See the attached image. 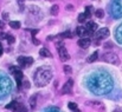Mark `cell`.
Listing matches in <instances>:
<instances>
[{
  "label": "cell",
  "mask_w": 122,
  "mask_h": 112,
  "mask_svg": "<svg viewBox=\"0 0 122 112\" xmlns=\"http://www.w3.org/2000/svg\"><path fill=\"white\" fill-rule=\"evenodd\" d=\"M86 86L96 94H107L113 90V79L104 72L94 73L88 78Z\"/></svg>",
  "instance_id": "6da1fadb"
},
{
  "label": "cell",
  "mask_w": 122,
  "mask_h": 112,
  "mask_svg": "<svg viewBox=\"0 0 122 112\" xmlns=\"http://www.w3.org/2000/svg\"><path fill=\"white\" fill-rule=\"evenodd\" d=\"M51 77H52V72L49 69H38L33 75V79H35L36 85L41 87V86H45L51 80Z\"/></svg>",
  "instance_id": "7a4b0ae2"
},
{
  "label": "cell",
  "mask_w": 122,
  "mask_h": 112,
  "mask_svg": "<svg viewBox=\"0 0 122 112\" xmlns=\"http://www.w3.org/2000/svg\"><path fill=\"white\" fill-rule=\"evenodd\" d=\"M103 60L107 61V63H109V64H114V65H117L120 63V59H119L117 54L114 53V52H107V53H104L103 54Z\"/></svg>",
  "instance_id": "3957f363"
},
{
  "label": "cell",
  "mask_w": 122,
  "mask_h": 112,
  "mask_svg": "<svg viewBox=\"0 0 122 112\" xmlns=\"http://www.w3.org/2000/svg\"><path fill=\"white\" fill-rule=\"evenodd\" d=\"M112 13L115 18H119L122 14V0H114L112 5Z\"/></svg>",
  "instance_id": "277c9868"
},
{
  "label": "cell",
  "mask_w": 122,
  "mask_h": 112,
  "mask_svg": "<svg viewBox=\"0 0 122 112\" xmlns=\"http://www.w3.org/2000/svg\"><path fill=\"white\" fill-rule=\"evenodd\" d=\"M58 53H59V58H61L62 61H66V60L70 59V54H69V52H68V50L65 48L64 45L58 47Z\"/></svg>",
  "instance_id": "5b68a950"
},
{
  "label": "cell",
  "mask_w": 122,
  "mask_h": 112,
  "mask_svg": "<svg viewBox=\"0 0 122 112\" xmlns=\"http://www.w3.org/2000/svg\"><path fill=\"white\" fill-rule=\"evenodd\" d=\"M109 37V30L107 27H102L96 32V38L97 39H106Z\"/></svg>",
  "instance_id": "8992f818"
},
{
  "label": "cell",
  "mask_w": 122,
  "mask_h": 112,
  "mask_svg": "<svg viewBox=\"0 0 122 112\" xmlns=\"http://www.w3.org/2000/svg\"><path fill=\"white\" fill-rule=\"evenodd\" d=\"M11 71H12V73H13V75H14V78H15L17 81H21V79H23V72H21V70H19L17 67H12Z\"/></svg>",
  "instance_id": "52a82bcc"
},
{
  "label": "cell",
  "mask_w": 122,
  "mask_h": 112,
  "mask_svg": "<svg viewBox=\"0 0 122 112\" xmlns=\"http://www.w3.org/2000/svg\"><path fill=\"white\" fill-rule=\"evenodd\" d=\"M90 42H91V41H90L89 38H82V39L78 40L77 44H78V46L82 47V48H88V47L90 46Z\"/></svg>",
  "instance_id": "ba28073f"
},
{
  "label": "cell",
  "mask_w": 122,
  "mask_h": 112,
  "mask_svg": "<svg viewBox=\"0 0 122 112\" xmlns=\"http://www.w3.org/2000/svg\"><path fill=\"white\" fill-rule=\"evenodd\" d=\"M85 30L91 34L92 32H95V31L97 30V25H96V23H94V21H89V23H86V25H85Z\"/></svg>",
  "instance_id": "9c48e42d"
},
{
  "label": "cell",
  "mask_w": 122,
  "mask_h": 112,
  "mask_svg": "<svg viewBox=\"0 0 122 112\" xmlns=\"http://www.w3.org/2000/svg\"><path fill=\"white\" fill-rule=\"evenodd\" d=\"M72 84H74L72 79H69V80L66 81V84L63 86L62 92H63V93H70V92H71V89H72Z\"/></svg>",
  "instance_id": "30bf717a"
},
{
  "label": "cell",
  "mask_w": 122,
  "mask_h": 112,
  "mask_svg": "<svg viewBox=\"0 0 122 112\" xmlns=\"http://www.w3.org/2000/svg\"><path fill=\"white\" fill-rule=\"evenodd\" d=\"M115 38H116L117 42L122 44V24L120 26H117V28L115 30Z\"/></svg>",
  "instance_id": "8fae6325"
},
{
  "label": "cell",
  "mask_w": 122,
  "mask_h": 112,
  "mask_svg": "<svg viewBox=\"0 0 122 112\" xmlns=\"http://www.w3.org/2000/svg\"><path fill=\"white\" fill-rule=\"evenodd\" d=\"M76 33H77V36H78V37H86V36H89V34H90V33L85 30V27H77Z\"/></svg>",
  "instance_id": "7c38bea8"
},
{
  "label": "cell",
  "mask_w": 122,
  "mask_h": 112,
  "mask_svg": "<svg viewBox=\"0 0 122 112\" xmlns=\"http://www.w3.org/2000/svg\"><path fill=\"white\" fill-rule=\"evenodd\" d=\"M97 58H98V52H97V51H95L90 57H88V63H92V61H95Z\"/></svg>",
  "instance_id": "4fadbf2b"
},
{
  "label": "cell",
  "mask_w": 122,
  "mask_h": 112,
  "mask_svg": "<svg viewBox=\"0 0 122 112\" xmlns=\"http://www.w3.org/2000/svg\"><path fill=\"white\" fill-rule=\"evenodd\" d=\"M39 54L41 57H51V52L47 50V48H41L39 51Z\"/></svg>",
  "instance_id": "5bb4252c"
},
{
  "label": "cell",
  "mask_w": 122,
  "mask_h": 112,
  "mask_svg": "<svg viewBox=\"0 0 122 112\" xmlns=\"http://www.w3.org/2000/svg\"><path fill=\"white\" fill-rule=\"evenodd\" d=\"M14 112H27V110H26V107H25L24 105H21V104L18 103V105H17L15 109H14Z\"/></svg>",
  "instance_id": "9a60e30c"
},
{
  "label": "cell",
  "mask_w": 122,
  "mask_h": 112,
  "mask_svg": "<svg viewBox=\"0 0 122 112\" xmlns=\"http://www.w3.org/2000/svg\"><path fill=\"white\" fill-rule=\"evenodd\" d=\"M58 12H59V7H58V5H53V6L51 7V14H52V15H57Z\"/></svg>",
  "instance_id": "2e32d148"
},
{
  "label": "cell",
  "mask_w": 122,
  "mask_h": 112,
  "mask_svg": "<svg viewBox=\"0 0 122 112\" xmlns=\"http://www.w3.org/2000/svg\"><path fill=\"white\" fill-rule=\"evenodd\" d=\"M91 13H92V7L91 6H88L86 8H85V17L86 18H89V17H91Z\"/></svg>",
  "instance_id": "e0dca14e"
},
{
  "label": "cell",
  "mask_w": 122,
  "mask_h": 112,
  "mask_svg": "<svg viewBox=\"0 0 122 112\" xmlns=\"http://www.w3.org/2000/svg\"><path fill=\"white\" fill-rule=\"evenodd\" d=\"M95 15H96V18H103L104 17V12H103V9H97L96 12H95Z\"/></svg>",
  "instance_id": "ac0fdd59"
},
{
  "label": "cell",
  "mask_w": 122,
  "mask_h": 112,
  "mask_svg": "<svg viewBox=\"0 0 122 112\" xmlns=\"http://www.w3.org/2000/svg\"><path fill=\"white\" fill-rule=\"evenodd\" d=\"M10 26H11L12 28H19V27H20V23H19V21H11V23H10Z\"/></svg>",
  "instance_id": "d6986e66"
},
{
  "label": "cell",
  "mask_w": 122,
  "mask_h": 112,
  "mask_svg": "<svg viewBox=\"0 0 122 112\" xmlns=\"http://www.w3.org/2000/svg\"><path fill=\"white\" fill-rule=\"evenodd\" d=\"M18 63H19V65L21 66V67H25L26 65H25V57H19L18 58Z\"/></svg>",
  "instance_id": "ffe728a7"
},
{
  "label": "cell",
  "mask_w": 122,
  "mask_h": 112,
  "mask_svg": "<svg viewBox=\"0 0 122 112\" xmlns=\"http://www.w3.org/2000/svg\"><path fill=\"white\" fill-rule=\"evenodd\" d=\"M32 63H33V59H32L31 57H25V65H26V66L32 65Z\"/></svg>",
  "instance_id": "44dd1931"
},
{
  "label": "cell",
  "mask_w": 122,
  "mask_h": 112,
  "mask_svg": "<svg viewBox=\"0 0 122 112\" xmlns=\"http://www.w3.org/2000/svg\"><path fill=\"white\" fill-rule=\"evenodd\" d=\"M64 71H65L66 75H71V73H72V69H71L69 65H64Z\"/></svg>",
  "instance_id": "7402d4cb"
},
{
  "label": "cell",
  "mask_w": 122,
  "mask_h": 112,
  "mask_svg": "<svg viewBox=\"0 0 122 112\" xmlns=\"http://www.w3.org/2000/svg\"><path fill=\"white\" fill-rule=\"evenodd\" d=\"M6 39H7V41H8L10 44H13V42H14V37H13L12 34H6Z\"/></svg>",
  "instance_id": "603a6c76"
},
{
  "label": "cell",
  "mask_w": 122,
  "mask_h": 112,
  "mask_svg": "<svg viewBox=\"0 0 122 112\" xmlns=\"http://www.w3.org/2000/svg\"><path fill=\"white\" fill-rule=\"evenodd\" d=\"M17 105H18V103H17V102H12L11 104H8V105L6 106V109H13V110H14Z\"/></svg>",
  "instance_id": "cb8c5ba5"
},
{
  "label": "cell",
  "mask_w": 122,
  "mask_h": 112,
  "mask_svg": "<svg viewBox=\"0 0 122 112\" xmlns=\"http://www.w3.org/2000/svg\"><path fill=\"white\" fill-rule=\"evenodd\" d=\"M69 109L70 110H77V104L76 103H69Z\"/></svg>",
  "instance_id": "d4e9b609"
},
{
  "label": "cell",
  "mask_w": 122,
  "mask_h": 112,
  "mask_svg": "<svg viewBox=\"0 0 122 112\" xmlns=\"http://www.w3.org/2000/svg\"><path fill=\"white\" fill-rule=\"evenodd\" d=\"M85 19H86V17H85V14H84V13H81V14L78 15V21H80V23H83Z\"/></svg>",
  "instance_id": "484cf974"
},
{
  "label": "cell",
  "mask_w": 122,
  "mask_h": 112,
  "mask_svg": "<svg viewBox=\"0 0 122 112\" xmlns=\"http://www.w3.org/2000/svg\"><path fill=\"white\" fill-rule=\"evenodd\" d=\"M61 37H65V38H72V34H71V32H64L63 34H61Z\"/></svg>",
  "instance_id": "4316f807"
},
{
  "label": "cell",
  "mask_w": 122,
  "mask_h": 112,
  "mask_svg": "<svg viewBox=\"0 0 122 112\" xmlns=\"http://www.w3.org/2000/svg\"><path fill=\"white\" fill-rule=\"evenodd\" d=\"M30 104H31V107H32V109L36 106V97H32V98H31V100H30Z\"/></svg>",
  "instance_id": "83f0119b"
},
{
  "label": "cell",
  "mask_w": 122,
  "mask_h": 112,
  "mask_svg": "<svg viewBox=\"0 0 122 112\" xmlns=\"http://www.w3.org/2000/svg\"><path fill=\"white\" fill-rule=\"evenodd\" d=\"M5 38H6V34L2 33V32H0V39H5Z\"/></svg>",
  "instance_id": "f1b7e54d"
},
{
  "label": "cell",
  "mask_w": 122,
  "mask_h": 112,
  "mask_svg": "<svg viewBox=\"0 0 122 112\" xmlns=\"http://www.w3.org/2000/svg\"><path fill=\"white\" fill-rule=\"evenodd\" d=\"M66 8H68V11H71V9H74V6H71V5H68V6H66Z\"/></svg>",
  "instance_id": "f546056e"
},
{
  "label": "cell",
  "mask_w": 122,
  "mask_h": 112,
  "mask_svg": "<svg viewBox=\"0 0 122 112\" xmlns=\"http://www.w3.org/2000/svg\"><path fill=\"white\" fill-rule=\"evenodd\" d=\"M24 86H25L26 89H29V87H30V85H29V81H27V80H26V81L24 83Z\"/></svg>",
  "instance_id": "4dcf8cb0"
},
{
  "label": "cell",
  "mask_w": 122,
  "mask_h": 112,
  "mask_svg": "<svg viewBox=\"0 0 122 112\" xmlns=\"http://www.w3.org/2000/svg\"><path fill=\"white\" fill-rule=\"evenodd\" d=\"M7 17H8L7 13H2V18H4V19H7Z\"/></svg>",
  "instance_id": "1f68e13d"
},
{
  "label": "cell",
  "mask_w": 122,
  "mask_h": 112,
  "mask_svg": "<svg viewBox=\"0 0 122 112\" xmlns=\"http://www.w3.org/2000/svg\"><path fill=\"white\" fill-rule=\"evenodd\" d=\"M4 27H5V24H4V23L0 20V28H4Z\"/></svg>",
  "instance_id": "d6a6232c"
},
{
  "label": "cell",
  "mask_w": 122,
  "mask_h": 112,
  "mask_svg": "<svg viewBox=\"0 0 122 112\" xmlns=\"http://www.w3.org/2000/svg\"><path fill=\"white\" fill-rule=\"evenodd\" d=\"M113 46V44L112 42H108V44H106V47H112Z\"/></svg>",
  "instance_id": "836d02e7"
},
{
  "label": "cell",
  "mask_w": 122,
  "mask_h": 112,
  "mask_svg": "<svg viewBox=\"0 0 122 112\" xmlns=\"http://www.w3.org/2000/svg\"><path fill=\"white\" fill-rule=\"evenodd\" d=\"M2 51H4V50H2V45L0 44V56L2 54Z\"/></svg>",
  "instance_id": "e575fe53"
},
{
  "label": "cell",
  "mask_w": 122,
  "mask_h": 112,
  "mask_svg": "<svg viewBox=\"0 0 122 112\" xmlns=\"http://www.w3.org/2000/svg\"><path fill=\"white\" fill-rule=\"evenodd\" d=\"M74 112H81V111H80V110H75Z\"/></svg>",
  "instance_id": "d590c367"
}]
</instances>
